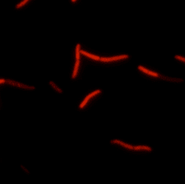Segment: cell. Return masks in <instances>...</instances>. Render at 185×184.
I'll list each match as a JSON object with an SVG mask.
<instances>
[{
    "instance_id": "cell-4",
    "label": "cell",
    "mask_w": 185,
    "mask_h": 184,
    "mask_svg": "<svg viewBox=\"0 0 185 184\" xmlns=\"http://www.w3.org/2000/svg\"><path fill=\"white\" fill-rule=\"evenodd\" d=\"M138 69L140 70V71L145 72V73H146L147 75L152 76V77H159V74L156 73V72H154L150 71V70H147V69L145 68H143V66H138Z\"/></svg>"
},
{
    "instance_id": "cell-1",
    "label": "cell",
    "mask_w": 185,
    "mask_h": 184,
    "mask_svg": "<svg viewBox=\"0 0 185 184\" xmlns=\"http://www.w3.org/2000/svg\"><path fill=\"white\" fill-rule=\"evenodd\" d=\"M99 93H101V91H100V90H96L95 92H93V93H91L90 94H88V95L85 98L84 101H83L82 103L80 104V109H83V108L85 107V105H86V103L88 101V100L92 98L93 97L97 95V94H99Z\"/></svg>"
},
{
    "instance_id": "cell-2",
    "label": "cell",
    "mask_w": 185,
    "mask_h": 184,
    "mask_svg": "<svg viewBox=\"0 0 185 184\" xmlns=\"http://www.w3.org/2000/svg\"><path fill=\"white\" fill-rule=\"evenodd\" d=\"M129 56L127 55H122V56H114V57H109V58H100L101 61L103 62H110V61H114V60H118V59H127Z\"/></svg>"
},
{
    "instance_id": "cell-11",
    "label": "cell",
    "mask_w": 185,
    "mask_h": 184,
    "mask_svg": "<svg viewBox=\"0 0 185 184\" xmlns=\"http://www.w3.org/2000/svg\"><path fill=\"white\" fill-rule=\"evenodd\" d=\"M4 82H5V80H0V84L4 83Z\"/></svg>"
},
{
    "instance_id": "cell-9",
    "label": "cell",
    "mask_w": 185,
    "mask_h": 184,
    "mask_svg": "<svg viewBox=\"0 0 185 184\" xmlns=\"http://www.w3.org/2000/svg\"><path fill=\"white\" fill-rule=\"evenodd\" d=\"M28 1H29V0H23V1L22 2H20L19 4H18L17 6H16V8H19V7H23V5H25Z\"/></svg>"
},
{
    "instance_id": "cell-6",
    "label": "cell",
    "mask_w": 185,
    "mask_h": 184,
    "mask_svg": "<svg viewBox=\"0 0 185 184\" xmlns=\"http://www.w3.org/2000/svg\"><path fill=\"white\" fill-rule=\"evenodd\" d=\"M134 150H147V151H151L152 149L150 148L147 145H136V146H134Z\"/></svg>"
},
{
    "instance_id": "cell-10",
    "label": "cell",
    "mask_w": 185,
    "mask_h": 184,
    "mask_svg": "<svg viewBox=\"0 0 185 184\" xmlns=\"http://www.w3.org/2000/svg\"><path fill=\"white\" fill-rule=\"evenodd\" d=\"M175 58L178 59H180V60L183 62H185V59L184 57H181V56H175Z\"/></svg>"
},
{
    "instance_id": "cell-5",
    "label": "cell",
    "mask_w": 185,
    "mask_h": 184,
    "mask_svg": "<svg viewBox=\"0 0 185 184\" xmlns=\"http://www.w3.org/2000/svg\"><path fill=\"white\" fill-rule=\"evenodd\" d=\"M80 53L82 54V55L85 56H87V57H88V58H91V59H95V60H100V57H99V56L92 55V54L88 53V52H85V51H81V50H80Z\"/></svg>"
},
{
    "instance_id": "cell-12",
    "label": "cell",
    "mask_w": 185,
    "mask_h": 184,
    "mask_svg": "<svg viewBox=\"0 0 185 184\" xmlns=\"http://www.w3.org/2000/svg\"><path fill=\"white\" fill-rule=\"evenodd\" d=\"M72 2H76V0H72Z\"/></svg>"
},
{
    "instance_id": "cell-7",
    "label": "cell",
    "mask_w": 185,
    "mask_h": 184,
    "mask_svg": "<svg viewBox=\"0 0 185 184\" xmlns=\"http://www.w3.org/2000/svg\"><path fill=\"white\" fill-rule=\"evenodd\" d=\"M79 64H80V60L79 59H77L76 64H75V68H74V70H73V73H72V78H75L77 77V71H78V68H79Z\"/></svg>"
},
{
    "instance_id": "cell-8",
    "label": "cell",
    "mask_w": 185,
    "mask_h": 184,
    "mask_svg": "<svg viewBox=\"0 0 185 184\" xmlns=\"http://www.w3.org/2000/svg\"><path fill=\"white\" fill-rule=\"evenodd\" d=\"M80 44H77V48H76V58H77V59H79L80 60Z\"/></svg>"
},
{
    "instance_id": "cell-3",
    "label": "cell",
    "mask_w": 185,
    "mask_h": 184,
    "mask_svg": "<svg viewBox=\"0 0 185 184\" xmlns=\"http://www.w3.org/2000/svg\"><path fill=\"white\" fill-rule=\"evenodd\" d=\"M112 142L116 143V144L119 145H122V146H123V147H125V148H127V149H129V150H134V146H133V145H129V144H127V143H125V142H122V141H119V140H117V139L114 140V141H112Z\"/></svg>"
}]
</instances>
